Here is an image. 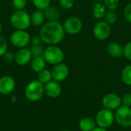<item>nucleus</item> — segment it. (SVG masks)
<instances>
[{
    "instance_id": "b1692460",
    "label": "nucleus",
    "mask_w": 131,
    "mask_h": 131,
    "mask_svg": "<svg viewBox=\"0 0 131 131\" xmlns=\"http://www.w3.org/2000/svg\"><path fill=\"white\" fill-rule=\"evenodd\" d=\"M30 51L31 53L32 58L43 56V54H44V51H45V48L41 44L31 45V46L30 48Z\"/></svg>"
},
{
    "instance_id": "393cba45",
    "label": "nucleus",
    "mask_w": 131,
    "mask_h": 131,
    "mask_svg": "<svg viewBox=\"0 0 131 131\" xmlns=\"http://www.w3.org/2000/svg\"><path fill=\"white\" fill-rule=\"evenodd\" d=\"M51 0H32V3L37 9L44 11L51 5Z\"/></svg>"
},
{
    "instance_id": "c756f323",
    "label": "nucleus",
    "mask_w": 131,
    "mask_h": 131,
    "mask_svg": "<svg viewBox=\"0 0 131 131\" xmlns=\"http://www.w3.org/2000/svg\"><path fill=\"white\" fill-rule=\"evenodd\" d=\"M121 104L126 107H131V93H127L121 97Z\"/></svg>"
},
{
    "instance_id": "7ed1b4c3",
    "label": "nucleus",
    "mask_w": 131,
    "mask_h": 131,
    "mask_svg": "<svg viewBox=\"0 0 131 131\" xmlns=\"http://www.w3.org/2000/svg\"><path fill=\"white\" fill-rule=\"evenodd\" d=\"M44 94L45 84L38 80H35L29 82L25 90V95L26 98L31 102H36L41 100Z\"/></svg>"
},
{
    "instance_id": "4c0bfd02",
    "label": "nucleus",
    "mask_w": 131,
    "mask_h": 131,
    "mask_svg": "<svg viewBox=\"0 0 131 131\" xmlns=\"http://www.w3.org/2000/svg\"><path fill=\"white\" fill-rule=\"evenodd\" d=\"M61 131H70V130H61Z\"/></svg>"
},
{
    "instance_id": "c9c22d12",
    "label": "nucleus",
    "mask_w": 131,
    "mask_h": 131,
    "mask_svg": "<svg viewBox=\"0 0 131 131\" xmlns=\"http://www.w3.org/2000/svg\"><path fill=\"white\" fill-rule=\"evenodd\" d=\"M2 22L0 21V32L2 31Z\"/></svg>"
},
{
    "instance_id": "c85d7f7f",
    "label": "nucleus",
    "mask_w": 131,
    "mask_h": 131,
    "mask_svg": "<svg viewBox=\"0 0 131 131\" xmlns=\"http://www.w3.org/2000/svg\"><path fill=\"white\" fill-rule=\"evenodd\" d=\"M60 5L64 9H71L74 5V0H58Z\"/></svg>"
},
{
    "instance_id": "a878e982",
    "label": "nucleus",
    "mask_w": 131,
    "mask_h": 131,
    "mask_svg": "<svg viewBox=\"0 0 131 131\" xmlns=\"http://www.w3.org/2000/svg\"><path fill=\"white\" fill-rule=\"evenodd\" d=\"M103 4L107 10L115 11L120 5V0H103Z\"/></svg>"
},
{
    "instance_id": "9d476101",
    "label": "nucleus",
    "mask_w": 131,
    "mask_h": 131,
    "mask_svg": "<svg viewBox=\"0 0 131 131\" xmlns=\"http://www.w3.org/2000/svg\"><path fill=\"white\" fill-rule=\"evenodd\" d=\"M52 80L60 82L64 81L69 74V68L67 64L61 62L54 65L51 69Z\"/></svg>"
},
{
    "instance_id": "473e14b6",
    "label": "nucleus",
    "mask_w": 131,
    "mask_h": 131,
    "mask_svg": "<svg viewBox=\"0 0 131 131\" xmlns=\"http://www.w3.org/2000/svg\"><path fill=\"white\" fill-rule=\"evenodd\" d=\"M124 15L126 20L131 23V2L126 5L124 11Z\"/></svg>"
},
{
    "instance_id": "39448f33",
    "label": "nucleus",
    "mask_w": 131,
    "mask_h": 131,
    "mask_svg": "<svg viewBox=\"0 0 131 131\" xmlns=\"http://www.w3.org/2000/svg\"><path fill=\"white\" fill-rule=\"evenodd\" d=\"M31 35L26 30H17L12 32L10 35V42L11 44L17 48H26L27 45L31 41Z\"/></svg>"
},
{
    "instance_id": "2eb2a0df",
    "label": "nucleus",
    "mask_w": 131,
    "mask_h": 131,
    "mask_svg": "<svg viewBox=\"0 0 131 131\" xmlns=\"http://www.w3.org/2000/svg\"><path fill=\"white\" fill-rule=\"evenodd\" d=\"M46 64H47V62L45 61L43 56L32 58V59L30 62L31 69L35 73H39L42 70L45 69Z\"/></svg>"
},
{
    "instance_id": "f8f14e48",
    "label": "nucleus",
    "mask_w": 131,
    "mask_h": 131,
    "mask_svg": "<svg viewBox=\"0 0 131 131\" xmlns=\"http://www.w3.org/2000/svg\"><path fill=\"white\" fill-rule=\"evenodd\" d=\"M15 88V79L9 76L5 75L0 78V94L2 95H8L11 94Z\"/></svg>"
},
{
    "instance_id": "2f4dec72",
    "label": "nucleus",
    "mask_w": 131,
    "mask_h": 131,
    "mask_svg": "<svg viewBox=\"0 0 131 131\" xmlns=\"http://www.w3.org/2000/svg\"><path fill=\"white\" fill-rule=\"evenodd\" d=\"M2 58L6 62H12V61H15V54L12 51H7L4 55L2 56Z\"/></svg>"
},
{
    "instance_id": "f257e3e1",
    "label": "nucleus",
    "mask_w": 131,
    "mask_h": 131,
    "mask_svg": "<svg viewBox=\"0 0 131 131\" xmlns=\"http://www.w3.org/2000/svg\"><path fill=\"white\" fill-rule=\"evenodd\" d=\"M39 36L41 41L48 45H58L64 38L65 31L58 21H47L41 27Z\"/></svg>"
},
{
    "instance_id": "412c9836",
    "label": "nucleus",
    "mask_w": 131,
    "mask_h": 131,
    "mask_svg": "<svg viewBox=\"0 0 131 131\" xmlns=\"http://www.w3.org/2000/svg\"><path fill=\"white\" fill-rule=\"evenodd\" d=\"M38 80L42 84H45L52 80L51 71L48 69H44L39 73H38Z\"/></svg>"
},
{
    "instance_id": "20e7f679",
    "label": "nucleus",
    "mask_w": 131,
    "mask_h": 131,
    "mask_svg": "<svg viewBox=\"0 0 131 131\" xmlns=\"http://www.w3.org/2000/svg\"><path fill=\"white\" fill-rule=\"evenodd\" d=\"M43 57L48 64L55 65L63 62L64 59V53L58 45H48L45 48Z\"/></svg>"
},
{
    "instance_id": "dca6fc26",
    "label": "nucleus",
    "mask_w": 131,
    "mask_h": 131,
    "mask_svg": "<svg viewBox=\"0 0 131 131\" xmlns=\"http://www.w3.org/2000/svg\"><path fill=\"white\" fill-rule=\"evenodd\" d=\"M30 18H31V24L35 27L42 26V25H44L45 21L44 12L42 10H38V9L34 11L30 15Z\"/></svg>"
},
{
    "instance_id": "4468645a",
    "label": "nucleus",
    "mask_w": 131,
    "mask_h": 131,
    "mask_svg": "<svg viewBox=\"0 0 131 131\" xmlns=\"http://www.w3.org/2000/svg\"><path fill=\"white\" fill-rule=\"evenodd\" d=\"M45 94L49 97L57 98L61 94V87L58 81H51L45 84Z\"/></svg>"
},
{
    "instance_id": "423d86ee",
    "label": "nucleus",
    "mask_w": 131,
    "mask_h": 131,
    "mask_svg": "<svg viewBox=\"0 0 131 131\" xmlns=\"http://www.w3.org/2000/svg\"><path fill=\"white\" fill-rule=\"evenodd\" d=\"M114 114L112 111L104 108L99 111L96 115L95 121L99 127L108 128L110 127L114 121Z\"/></svg>"
},
{
    "instance_id": "aec40b11",
    "label": "nucleus",
    "mask_w": 131,
    "mask_h": 131,
    "mask_svg": "<svg viewBox=\"0 0 131 131\" xmlns=\"http://www.w3.org/2000/svg\"><path fill=\"white\" fill-rule=\"evenodd\" d=\"M107 12V8H105L104 5L101 2H96L92 8V14L93 16L96 19H101L104 18Z\"/></svg>"
},
{
    "instance_id": "bb28decb",
    "label": "nucleus",
    "mask_w": 131,
    "mask_h": 131,
    "mask_svg": "<svg viewBox=\"0 0 131 131\" xmlns=\"http://www.w3.org/2000/svg\"><path fill=\"white\" fill-rule=\"evenodd\" d=\"M12 5L15 10H24L27 5V0H12Z\"/></svg>"
},
{
    "instance_id": "ddd939ff",
    "label": "nucleus",
    "mask_w": 131,
    "mask_h": 131,
    "mask_svg": "<svg viewBox=\"0 0 131 131\" xmlns=\"http://www.w3.org/2000/svg\"><path fill=\"white\" fill-rule=\"evenodd\" d=\"M32 55L30 49L27 48H19L15 54V61L18 65L24 66L31 62Z\"/></svg>"
},
{
    "instance_id": "4be33fe9",
    "label": "nucleus",
    "mask_w": 131,
    "mask_h": 131,
    "mask_svg": "<svg viewBox=\"0 0 131 131\" xmlns=\"http://www.w3.org/2000/svg\"><path fill=\"white\" fill-rule=\"evenodd\" d=\"M122 81L128 86H131V64L125 66L121 73Z\"/></svg>"
},
{
    "instance_id": "1a4fd4ad",
    "label": "nucleus",
    "mask_w": 131,
    "mask_h": 131,
    "mask_svg": "<svg viewBox=\"0 0 131 131\" xmlns=\"http://www.w3.org/2000/svg\"><path fill=\"white\" fill-rule=\"evenodd\" d=\"M111 33V25L107 23L104 20L98 21L94 27L93 34L94 37L101 41L106 40L109 38Z\"/></svg>"
},
{
    "instance_id": "0eeeda50",
    "label": "nucleus",
    "mask_w": 131,
    "mask_h": 131,
    "mask_svg": "<svg viewBox=\"0 0 131 131\" xmlns=\"http://www.w3.org/2000/svg\"><path fill=\"white\" fill-rule=\"evenodd\" d=\"M114 119L119 125L124 127H131L130 107L124 105L119 107L116 110V113L114 114Z\"/></svg>"
},
{
    "instance_id": "7c9ffc66",
    "label": "nucleus",
    "mask_w": 131,
    "mask_h": 131,
    "mask_svg": "<svg viewBox=\"0 0 131 131\" xmlns=\"http://www.w3.org/2000/svg\"><path fill=\"white\" fill-rule=\"evenodd\" d=\"M124 56L129 61H131V41L127 42L124 47Z\"/></svg>"
},
{
    "instance_id": "9b49d317",
    "label": "nucleus",
    "mask_w": 131,
    "mask_h": 131,
    "mask_svg": "<svg viewBox=\"0 0 131 131\" xmlns=\"http://www.w3.org/2000/svg\"><path fill=\"white\" fill-rule=\"evenodd\" d=\"M102 104L106 109L111 111L117 110L119 107H121V97L114 93L107 94L102 99Z\"/></svg>"
},
{
    "instance_id": "6ab92c4d",
    "label": "nucleus",
    "mask_w": 131,
    "mask_h": 131,
    "mask_svg": "<svg viewBox=\"0 0 131 131\" xmlns=\"http://www.w3.org/2000/svg\"><path fill=\"white\" fill-rule=\"evenodd\" d=\"M45 19L48 20V21H58V19L60 17V12L59 10L53 6L50 5L47 8H45L44 11Z\"/></svg>"
},
{
    "instance_id": "a211bd4d",
    "label": "nucleus",
    "mask_w": 131,
    "mask_h": 131,
    "mask_svg": "<svg viewBox=\"0 0 131 131\" xmlns=\"http://www.w3.org/2000/svg\"><path fill=\"white\" fill-rule=\"evenodd\" d=\"M96 121L91 117H83L80 120L78 126L81 131H92L96 128Z\"/></svg>"
},
{
    "instance_id": "f03ea898",
    "label": "nucleus",
    "mask_w": 131,
    "mask_h": 131,
    "mask_svg": "<svg viewBox=\"0 0 131 131\" xmlns=\"http://www.w3.org/2000/svg\"><path fill=\"white\" fill-rule=\"evenodd\" d=\"M11 25L17 30H27L31 24L30 15L26 10H15L10 16Z\"/></svg>"
},
{
    "instance_id": "72a5a7b5",
    "label": "nucleus",
    "mask_w": 131,
    "mask_h": 131,
    "mask_svg": "<svg viewBox=\"0 0 131 131\" xmlns=\"http://www.w3.org/2000/svg\"><path fill=\"white\" fill-rule=\"evenodd\" d=\"M31 45H39L41 42V39L40 36H34L33 38H31Z\"/></svg>"
},
{
    "instance_id": "6e6552de",
    "label": "nucleus",
    "mask_w": 131,
    "mask_h": 131,
    "mask_svg": "<svg viewBox=\"0 0 131 131\" xmlns=\"http://www.w3.org/2000/svg\"><path fill=\"white\" fill-rule=\"evenodd\" d=\"M63 27L65 33L69 35H77L81 31L83 28V22L78 17L71 16L64 21Z\"/></svg>"
},
{
    "instance_id": "cd10ccee",
    "label": "nucleus",
    "mask_w": 131,
    "mask_h": 131,
    "mask_svg": "<svg viewBox=\"0 0 131 131\" xmlns=\"http://www.w3.org/2000/svg\"><path fill=\"white\" fill-rule=\"evenodd\" d=\"M7 51H8V42L3 36L0 35V57H2Z\"/></svg>"
},
{
    "instance_id": "f3484780",
    "label": "nucleus",
    "mask_w": 131,
    "mask_h": 131,
    "mask_svg": "<svg viewBox=\"0 0 131 131\" xmlns=\"http://www.w3.org/2000/svg\"><path fill=\"white\" fill-rule=\"evenodd\" d=\"M107 50L113 58H120L124 55V48L117 42H111L108 44Z\"/></svg>"
},
{
    "instance_id": "e433bc0d",
    "label": "nucleus",
    "mask_w": 131,
    "mask_h": 131,
    "mask_svg": "<svg viewBox=\"0 0 131 131\" xmlns=\"http://www.w3.org/2000/svg\"><path fill=\"white\" fill-rule=\"evenodd\" d=\"M97 2H101V1H103V0H97Z\"/></svg>"
},
{
    "instance_id": "f704fd0d",
    "label": "nucleus",
    "mask_w": 131,
    "mask_h": 131,
    "mask_svg": "<svg viewBox=\"0 0 131 131\" xmlns=\"http://www.w3.org/2000/svg\"><path fill=\"white\" fill-rule=\"evenodd\" d=\"M92 131H108L107 129H105V128H102V127H96L94 130Z\"/></svg>"
},
{
    "instance_id": "5701e85b",
    "label": "nucleus",
    "mask_w": 131,
    "mask_h": 131,
    "mask_svg": "<svg viewBox=\"0 0 131 131\" xmlns=\"http://www.w3.org/2000/svg\"><path fill=\"white\" fill-rule=\"evenodd\" d=\"M104 21L108 23L109 25H114L117 21L118 19V15L117 14V12L115 11H112V10H108L106 12V14L104 17Z\"/></svg>"
}]
</instances>
